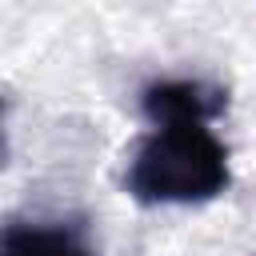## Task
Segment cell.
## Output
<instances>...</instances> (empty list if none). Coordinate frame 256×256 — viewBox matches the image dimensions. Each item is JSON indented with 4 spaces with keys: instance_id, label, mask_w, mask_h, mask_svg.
<instances>
[{
    "instance_id": "1",
    "label": "cell",
    "mask_w": 256,
    "mask_h": 256,
    "mask_svg": "<svg viewBox=\"0 0 256 256\" xmlns=\"http://www.w3.org/2000/svg\"><path fill=\"white\" fill-rule=\"evenodd\" d=\"M232 184L228 148L208 124H160L132 144L124 192L136 204H204Z\"/></svg>"
},
{
    "instance_id": "2",
    "label": "cell",
    "mask_w": 256,
    "mask_h": 256,
    "mask_svg": "<svg viewBox=\"0 0 256 256\" xmlns=\"http://www.w3.org/2000/svg\"><path fill=\"white\" fill-rule=\"evenodd\" d=\"M140 112L160 124H208L228 112V88L196 76H168L140 88Z\"/></svg>"
},
{
    "instance_id": "3",
    "label": "cell",
    "mask_w": 256,
    "mask_h": 256,
    "mask_svg": "<svg viewBox=\"0 0 256 256\" xmlns=\"http://www.w3.org/2000/svg\"><path fill=\"white\" fill-rule=\"evenodd\" d=\"M0 256H92L76 224H8Z\"/></svg>"
}]
</instances>
